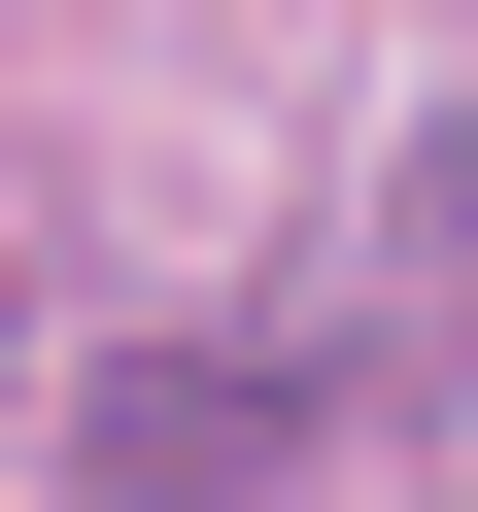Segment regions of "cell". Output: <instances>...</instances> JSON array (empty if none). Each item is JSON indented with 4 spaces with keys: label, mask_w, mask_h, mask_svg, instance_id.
I'll return each instance as SVG.
<instances>
[{
    "label": "cell",
    "mask_w": 478,
    "mask_h": 512,
    "mask_svg": "<svg viewBox=\"0 0 478 512\" xmlns=\"http://www.w3.org/2000/svg\"><path fill=\"white\" fill-rule=\"evenodd\" d=\"M410 342H478V137L410 171Z\"/></svg>",
    "instance_id": "obj_2"
},
{
    "label": "cell",
    "mask_w": 478,
    "mask_h": 512,
    "mask_svg": "<svg viewBox=\"0 0 478 512\" xmlns=\"http://www.w3.org/2000/svg\"><path fill=\"white\" fill-rule=\"evenodd\" d=\"M239 478H308V376H274V342H137V410H103V512H239Z\"/></svg>",
    "instance_id": "obj_1"
}]
</instances>
